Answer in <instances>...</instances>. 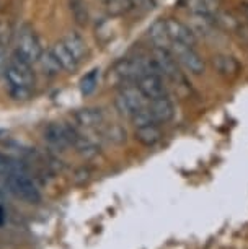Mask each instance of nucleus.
Instances as JSON below:
<instances>
[{"mask_svg": "<svg viewBox=\"0 0 248 249\" xmlns=\"http://www.w3.org/2000/svg\"><path fill=\"white\" fill-rule=\"evenodd\" d=\"M8 95L13 101H28L31 100L33 96V88H28V87H13V85H8Z\"/></svg>", "mask_w": 248, "mask_h": 249, "instance_id": "393cba45", "label": "nucleus"}, {"mask_svg": "<svg viewBox=\"0 0 248 249\" xmlns=\"http://www.w3.org/2000/svg\"><path fill=\"white\" fill-rule=\"evenodd\" d=\"M152 59H153V62H155L162 77L168 78L170 82L176 83V85L185 83V75H183V72H181L180 64L176 62L175 55L172 54L170 49L153 48L152 49Z\"/></svg>", "mask_w": 248, "mask_h": 249, "instance_id": "39448f33", "label": "nucleus"}, {"mask_svg": "<svg viewBox=\"0 0 248 249\" xmlns=\"http://www.w3.org/2000/svg\"><path fill=\"white\" fill-rule=\"evenodd\" d=\"M17 53L30 64H36L43 54L39 37L31 26H23L17 36Z\"/></svg>", "mask_w": 248, "mask_h": 249, "instance_id": "423d86ee", "label": "nucleus"}, {"mask_svg": "<svg viewBox=\"0 0 248 249\" xmlns=\"http://www.w3.org/2000/svg\"><path fill=\"white\" fill-rule=\"evenodd\" d=\"M69 8L78 25L85 26L88 23V12H87V7H85V3H83V0H69Z\"/></svg>", "mask_w": 248, "mask_h": 249, "instance_id": "5701e85b", "label": "nucleus"}, {"mask_svg": "<svg viewBox=\"0 0 248 249\" xmlns=\"http://www.w3.org/2000/svg\"><path fill=\"white\" fill-rule=\"evenodd\" d=\"M114 106L121 116L133 117L134 112L147 106V98L139 90L137 83H124L121 90L116 93Z\"/></svg>", "mask_w": 248, "mask_h": 249, "instance_id": "f257e3e1", "label": "nucleus"}, {"mask_svg": "<svg viewBox=\"0 0 248 249\" xmlns=\"http://www.w3.org/2000/svg\"><path fill=\"white\" fill-rule=\"evenodd\" d=\"M5 78L8 85L13 87H35V72H33V64L25 60L20 54L13 53L8 57L7 69H5Z\"/></svg>", "mask_w": 248, "mask_h": 249, "instance_id": "f03ea898", "label": "nucleus"}, {"mask_svg": "<svg viewBox=\"0 0 248 249\" xmlns=\"http://www.w3.org/2000/svg\"><path fill=\"white\" fill-rule=\"evenodd\" d=\"M78 135V132L74 127L67 124H60V122H51L46 125L43 137L51 147H54L59 152H64L65 148L72 147L74 140Z\"/></svg>", "mask_w": 248, "mask_h": 249, "instance_id": "0eeeda50", "label": "nucleus"}, {"mask_svg": "<svg viewBox=\"0 0 248 249\" xmlns=\"http://www.w3.org/2000/svg\"><path fill=\"white\" fill-rule=\"evenodd\" d=\"M135 83H137L139 90L142 91V95L147 98V101L167 96V87L163 83V77L158 73H146Z\"/></svg>", "mask_w": 248, "mask_h": 249, "instance_id": "1a4fd4ad", "label": "nucleus"}, {"mask_svg": "<svg viewBox=\"0 0 248 249\" xmlns=\"http://www.w3.org/2000/svg\"><path fill=\"white\" fill-rule=\"evenodd\" d=\"M131 2L139 10H152L155 7V0H131Z\"/></svg>", "mask_w": 248, "mask_h": 249, "instance_id": "a878e982", "label": "nucleus"}, {"mask_svg": "<svg viewBox=\"0 0 248 249\" xmlns=\"http://www.w3.org/2000/svg\"><path fill=\"white\" fill-rule=\"evenodd\" d=\"M38 64L41 65V69H43V72L46 75H49V77H56V75H59L62 72V67H60V64L57 62V59L54 57L53 51H43V54H41V57L38 60Z\"/></svg>", "mask_w": 248, "mask_h": 249, "instance_id": "6ab92c4d", "label": "nucleus"}, {"mask_svg": "<svg viewBox=\"0 0 248 249\" xmlns=\"http://www.w3.org/2000/svg\"><path fill=\"white\" fill-rule=\"evenodd\" d=\"M103 135H105V139L108 140V142L114 145L124 143L126 139H128V132H126V129L119 124H110L108 127L103 130Z\"/></svg>", "mask_w": 248, "mask_h": 249, "instance_id": "aec40b11", "label": "nucleus"}, {"mask_svg": "<svg viewBox=\"0 0 248 249\" xmlns=\"http://www.w3.org/2000/svg\"><path fill=\"white\" fill-rule=\"evenodd\" d=\"M147 37H149V41H151V44L153 46V48L170 49L172 39H170V36H168L165 20L153 21L151 25V28L147 30Z\"/></svg>", "mask_w": 248, "mask_h": 249, "instance_id": "4468645a", "label": "nucleus"}, {"mask_svg": "<svg viewBox=\"0 0 248 249\" xmlns=\"http://www.w3.org/2000/svg\"><path fill=\"white\" fill-rule=\"evenodd\" d=\"M7 62H8V59H7V53H5V49H3V46L0 44V78L5 77Z\"/></svg>", "mask_w": 248, "mask_h": 249, "instance_id": "bb28decb", "label": "nucleus"}, {"mask_svg": "<svg viewBox=\"0 0 248 249\" xmlns=\"http://www.w3.org/2000/svg\"><path fill=\"white\" fill-rule=\"evenodd\" d=\"M7 186L10 192L20 200L26 202V204H38L41 200V194L38 187L33 182V179L28 176L26 170L12 173L7 178Z\"/></svg>", "mask_w": 248, "mask_h": 249, "instance_id": "7ed1b4c3", "label": "nucleus"}, {"mask_svg": "<svg viewBox=\"0 0 248 249\" xmlns=\"http://www.w3.org/2000/svg\"><path fill=\"white\" fill-rule=\"evenodd\" d=\"M2 181H5V182H7V178H3L2 175H0V186H2Z\"/></svg>", "mask_w": 248, "mask_h": 249, "instance_id": "c756f323", "label": "nucleus"}, {"mask_svg": "<svg viewBox=\"0 0 248 249\" xmlns=\"http://www.w3.org/2000/svg\"><path fill=\"white\" fill-rule=\"evenodd\" d=\"M172 54L175 55L176 62L183 67L186 72H190L191 75H203L206 72V62L198 51L193 46H186L181 43H172L170 44Z\"/></svg>", "mask_w": 248, "mask_h": 249, "instance_id": "20e7f679", "label": "nucleus"}, {"mask_svg": "<svg viewBox=\"0 0 248 249\" xmlns=\"http://www.w3.org/2000/svg\"><path fill=\"white\" fill-rule=\"evenodd\" d=\"M165 25L172 43H181L186 46H193V48L198 44V36L186 23L176 20V18H167Z\"/></svg>", "mask_w": 248, "mask_h": 249, "instance_id": "6e6552de", "label": "nucleus"}, {"mask_svg": "<svg viewBox=\"0 0 248 249\" xmlns=\"http://www.w3.org/2000/svg\"><path fill=\"white\" fill-rule=\"evenodd\" d=\"M51 51H53L54 57L57 59V62L60 64V67H62V70H65V72H76L78 69V64L80 62H78V60L72 55V53L65 48L62 39L57 41V43H54Z\"/></svg>", "mask_w": 248, "mask_h": 249, "instance_id": "2eb2a0df", "label": "nucleus"}, {"mask_svg": "<svg viewBox=\"0 0 248 249\" xmlns=\"http://www.w3.org/2000/svg\"><path fill=\"white\" fill-rule=\"evenodd\" d=\"M131 121H133V124L135 127H142V125H149V124H157L151 109H149V106L142 107V109H139L137 112H134V116L131 117Z\"/></svg>", "mask_w": 248, "mask_h": 249, "instance_id": "b1692460", "label": "nucleus"}, {"mask_svg": "<svg viewBox=\"0 0 248 249\" xmlns=\"http://www.w3.org/2000/svg\"><path fill=\"white\" fill-rule=\"evenodd\" d=\"M62 43L65 44V48L72 53V55L78 60V62H82V60L87 57V54H88L87 43L83 41V37L80 35L70 31L62 37Z\"/></svg>", "mask_w": 248, "mask_h": 249, "instance_id": "f3484780", "label": "nucleus"}, {"mask_svg": "<svg viewBox=\"0 0 248 249\" xmlns=\"http://www.w3.org/2000/svg\"><path fill=\"white\" fill-rule=\"evenodd\" d=\"M74 119H76L77 124L82 125V127L93 129L103 124V121H105V112H103L100 107H83V109L76 111Z\"/></svg>", "mask_w": 248, "mask_h": 249, "instance_id": "ddd939ff", "label": "nucleus"}, {"mask_svg": "<svg viewBox=\"0 0 248 249\" xmlns=\"http://www.w3.org/2000/svg\"><path fill=\"white\" fill-rule=\"evenodd\" d=\"M214 70L224 78H235L240 73V64L233 55L229 54H216L212 57Z\"/></svg>", "mask_w": 248, "mask_h": 249, "instance_id": "9b49d317", "label": "nucleus"}, {"mask_svg": "<svg viewBox=\"0 0 248 249\" xmlns=\"http://www.w3.org/2000/svg\"><path fill=\"white\" fill-rule=\"evenodd\" d=\"M103 2H105V0H103Z\"/></svg>", "mask_w": 248, "mask_h": 249, "instance_id": "7c9ffc66", "label": "nucleus"}, {"mask_svg": "<svg viewBox=\"0 0 248 249\" xmlns=\"http://www.w3.org/2000/svg\"><path fill=\"white\" fill-rule=\"evenodd\" d=\"M3 222H5V212H3V209L0 207V225H3Z\"/></svg>", "mask_w": 248, "mask_h": 249, "instance_id": "c85d7f7f", "label": "nucleus"}, {"mask_svg": "<svg viewBox=\"0 0 248 249\" xmlns=\"http://www.w3.org/2000/svg\"><path fill=\"white\" fill-rule=\"evenodd\" d=\"M134 137L144 147H153V145L160 142L163 135L157 124H149V125H142V127H135Z\"/></svg>", "mask_w": 248, "mask_h": 249, "instance_id": "dca6fc26", "label": "nucleus"}, {"mask_svg": "<svg viewBox=\"0 0 248 249\" xmlns=\"http://www.w3.org/2000/svg\"><path fill=\"white\" fill-rule=\"evenodd\" d=\"M242 18H243V21L248 25V3H243L242 5Z\"/></svg>", "mask_w": 248, "mask_h": 249, "instance_id": "cd10ccee", "label": "nucleus"}, {"mask_svg": "<svg viewBox=\"0 0 248 249\" xmlns=\"http://www.w3.org/2000/svg\"><path fill=\"white\" fill-rule=\"evenodd\" d=\"M72 147H76L78 155L83 157V158H87V160L96 157V155L100 153V147H98L96 143H93L90 139L83 137V135H80V134H78L76 137V140H74Z\"/></svg>", "mask_w": 248, "mask_h": 249, "instance_id": "a211bd4d", "label": "nucleus"}, {"mask_svg": "<svg viewBox=\"0 0 248 249\" xmlns=\"http://www.w3.org/2000/svg\"><path fill=\"white\" fill-rule=\"evenodd\" d=\"M98 78H100V70L93 69L90 70L85 77L80 80V91L83 96H90L98 87Z\"/></svg>", "mask_w": 248, "mask_h": 249, "instance_id": "4be33fe9", "label": "nucleus"}, {"mask_svg": "<svg viewBox=\"0 0 248 249\" xmlns=\"http://www.w3.org/2000/svg\"><path fill=\"white\" fill-rule=\"evenodd\" d=\"M149 109H151L153 119L157 124H167L175 117V105L168 96L157 98V100L149 101Z\"/></svg>", "mask_w": 248, "mask_h": 249, "instance_id": "9d476101", "label": "nucleus"}, {"mask_svg": "<svg viewBox=\"0 0 248 249\" xmlns=\"http://www.w3.org/2000/svg\"><path fill=\"white\" fill-rule=\"evenodd\" d=\"M185 5L191 15L214 18L221 10V0H185Z\"/></svg>", "mask_w": 248, "mask_h": 249, "instance_id": "f8f14e48", "label": "nucleus"}, {"mask_svg": "<svg viewBox=\"0 0 248 249\" xmlns=\"http://www.w3.org/2000/svg\"><path fill=\"white\" fill-rule=\"evenodd\" d=\"M105 5H106V10H108V13H110V15H113V17L126 15V13L131 12L134 8L131 0H105Z\"/></svg>", "mask_w": 248, "mask_h": 249, "instance_id": "412c9836", "label": "nucleus"}]
</instances>
